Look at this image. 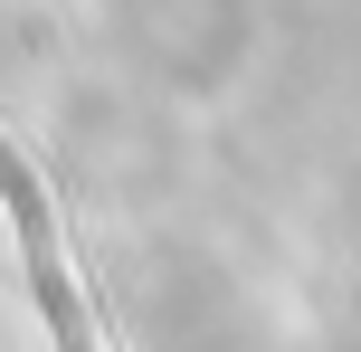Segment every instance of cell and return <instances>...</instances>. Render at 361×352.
Listing matches in <instances>:
<instances>
[{
	"instance_id": "6da1fadb",
	"label": "cell",
	"mask_w": 361,
	"mask_h": 352,
	"mask_svg": "<svg viewBox=\"0 0 361 352\" xmlns=\"http://www.w3.org/2000/svg\"><path fill=\"white\" fill-rule=\"evenodd\" d=\"M0 210H10V229H19V267H29V296H38V315H48L57 352H105V343H95L86 296H76V277H67V248H57L48 181L19 162V143H0Z\"/></svg>"
}]
</instances>
